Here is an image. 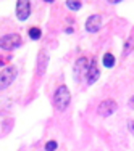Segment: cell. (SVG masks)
Masks as SVG:
<instances>
[{
    "label": "cell",
    "instance_id": "6da1fadb",
    "mask_svg": "<svg viewBox=\"0 0 134 151\" xmlns=\"http://www.w3.org/2000/svg\"><path fill=\"white\" fill-rule=\"evenodd\" d=\"M70 101H71L70 88H68L66 85H60V87L57 88L55 95H53V105H55L57 111H61V113H63L68 108V105H70Z\"/></svg>",
    "mask_w": 134,
    "mask_h": 151
},
{
    "label": "cell",
    "instance_id": "7a4b0ae2",
    "mask_svg": "<svg viewBox=\"0 0 134 151\" xmlns=\"http://www.w3.org/2000/svg\"><path fill=\"white\" fill-rule=\"evenodd\" d=\"M18 74V69L15 66H7L5 69L0 73V90H5L7 87L12 85V82L15 81Z\"/></svg>",
    "mask_w": 134,
    "mask_h": 151
},
{
    "label": "cell",
    "instance_id": "3957f363",
    "mask_svg": "<svg viewBox=\"0 0 134 151\" xmlns=\"http://www.w3.org/2000/svg\"><path fill=\"white\" fill-rule=\"evenodd\" d=\"M21 45V37L18 34H7L0 37V48L2 50H13Z\"/></svg>",
    "mask_w": 134,
    "mask_h": 151
},
{
    "label": "cell",
    "instance_id": "277c9868",
    "mask_svg": "<svg viewBox=\"0 0 134 151\" xmlns=\"http://www.w3.org/2000/svg\"><path fill=\"white\" fill-rule=\"evenodd\" d=\"M31 15V3L29 0H18L16 2V16L20 21H26Z\"/></svg>",
    "mask_w": 134,
    "mask_h": 151
},
{
    "label": "cell",
    "instance_id": "5b68a950",
    "mask_svg": "<svg viewBox=\"0 0 134 151\" xmlns=\"http://www.w3.org/2000/svg\"><path fill=\"white\" fill-rule=\"evenodd\" d=\"M89 66H90V61L87 56H81V58L76 60L74 63V74H76V79H79L81 76H86L89 71Z\"/></svg>",
    "mask_w": 134,
    "mask_h": 151
},
{
    "label": "cell",
    "instance_id": "8992f818",
    "mask_svg": "<svg viewBox=\"0 0 134 151\" xmlns=\"http://www.w3.org/2000/svg\"><path fill=\"white\" fill-rule=\"evenodd\" d=\"M117 108H118L117 101H113V100H103L99 105V114L102 117H108L117 111Z\"/></svg>",
    "mask_w": 134,
    "mask_h": 151
},
{
    "label": "cell",
    "instance_id": "52a82bcc",
    "mask_svg": "<svg viewBox=\"0 0 134 151\" xmlns=\"http://www.w3.org/2000/svg\"><path fill=\"white\" fill-rule=\"evenodd\" d=\"M102 27V16L100 15H90L86 21V29L89 32H97Z\"/></svg>",
    "mask_w": 134,
    "mask_h": 151
},
{
    "label": "cell",
    "instance_id": "ba28073f",
    "mask_svg": "<svg viewBox=\"0 0 134 151\" xmlns=\"http://www.w3.org/2000/svg\"><path fill=\"white\" fill-rule=\"evenodd\" d=\"M99 76H100V71H99V66H97V61L92 60L90 61V66H89V71H87V74H86V77H87V84L89 85L95 84V81L99 79Z\"/></svg>",
    "mask_w": 134,
    "mask_h": 151
},
{
    "label": "cell",
    "instance_id": "9c48e42d",
    "mask_svg": "<svg viewBox=\"0 0 134 151\" xmlns=\"http://www.w3.org/2000/svg\"><path fill=\"white\" fill-rule=\"evenodd\" d=\"M103 66L105 68H113L115 66V56L111 53H105L103 55Z\"/></svg>",
    "mask_w": 134,
    "mask_h": 151
},
{
    "label": "cell",
    "instance_id": "30bf717a",
    "mask_svg": "<svg viewBox=\"0 0 134 151\" xmlns=\"http://www.w3.org/2000/svg\"><path fill=\"white\" fill-rule=\"evenodd\" d=\"M134 48V39L133 37H129L128 40H126V44H125V52H123V55H129L131 53V50Z\"/></svg>",
    "mask_w": 134,
    "mask_h": 151
},
{
    "label": "cell",
    "instance_id": "8fae6325",
    "mask_svg": "<svg viewBox=\"0 0 134 151\" xmlns=\"http://www.w3.org/2000/svg\"><path fill=\"white\" fill-rule=\"evenodd\" d=\"M28 34H29V37L32 40H39V39H41V29H39V27H31V29L28 31Z\"/></svg>",
    "mask_w": 134,
    "mask_h": 151
},
{
    "label": "cell",
    "instance_id": "7c38bea8",
    "mask_svg": "<svg viewBox=\"0 0 134 151\" xmlns=\"http://www.w3.org/2000/svg\"><path fill=\"white\" fill-rule=\"evenodd\" d=\"M66 6L70 10H79L81 8V2H79V0H66Z\"/></svg>",
    "mask_w": 134,
    "mask_h": 151
},
{
    "label": "cell",
    "instance_id": "4fadbf2b",
    "mask_svg": "<svg viewBox=\"0 0 134 151\" xmlns=\"http://www.w3.org/2000/svg\"><path fill=\"white\" fill-rule=\"evenodd\" d=\"M57 142L55 140H50V142H47V145H45V151H55L57 150Z\"/></svg>",
    "mask_w": 134,
    "mask_h": 151
},
{
    "label": "cell",
    "instance_id": "5bb4252c",
    "mask_svg": "<svg viewBox=\"0 0 134 151\" xmlns=\"http://www.w3.org/2000/svg\"><path fill=\"white\" fill-rule=\"evenodd\" d=\"M128 127H129V132L134 135V121H129L128 122Z\"/></svg>",
    "mask_w": 134,
    "mask_h": 151
},
{
    "label": "cell",
    "instance_id": "9a60e30c",
    "mask_svg": "<svg viewBox=\"0 0 134 151\" xmlns=\"http://www.w3.org/2000/svg\"><path fill=\"white\" fill-rule=\"evenodd\" d=\"M129 106H131L133 109H134V95L131 96V100H129Z\"/></svg>",
    "mask_w": 134,
    "mask_h": 151
},
{
    "label": "cell",
    "instance_id": "2e32d148",
    "mask_svg": "<svg viewBox=\"0 0 134 151\" xmlns=\"http://www.w3.org/2000/svg\"><path fill=\"white\" fill-rule=\"evenodd\" d=\"M107 2H110V3H118V2H121V0H107Z\"/></svg>",
    "mask_w": 134,
    "mask_h": 151
},
{
    "label": "cell",
    "instance_id": "e0dca14e",
    "mask_svg": "<svg viewBox=\"0 0 134 151\" xmlns=\"http://www.w3.org/2000/svg\"><path fill=\"white\" fill-rule=\"evenodd\" d=\"M45 2H49V3H52V2H53V0H45Z\"/></svg>",
    "mask_w": 134,
    "mask_h": 151
}]
</instances>
